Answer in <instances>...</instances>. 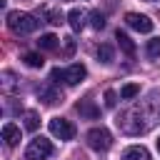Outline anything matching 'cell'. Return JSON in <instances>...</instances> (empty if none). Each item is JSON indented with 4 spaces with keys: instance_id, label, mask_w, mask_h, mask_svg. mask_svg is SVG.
I'll return each instance as SVG.
<instances>
[{
    "instance_id": "cell-6",
    "label": "cell",
    "mask_w": 160,
    "mask_h": 160,
    "mask_svg": "<svg viewBox=\"0 0 160 160\" xmlns=\"http://www.w3.org/2000/svg\"><path fill=\"white\" fill-rule=\"evenodd\" d=\"M50 132H52L55 138H60V140H72L75 128H72V122L65 120V118H52V120H50Z\"/></svg>"
},
{
    "instance_id": "cell-14",
    "label": "cell",
    "mask_w": 160,
    "mask_h": 160,
    "mask_svg": "<svg viewBox=\"0 0 160 160\" xmlns=\"http://www.w3.org/2000/svg\"><path fill=\"white\" fill-rule=\"evenodd\" d=\"M115 40H118V45L122 48V52H125V55H135V42H132L125 32H120V30H118V32H115Z\"/></svg>"
},
{
    "instance_id": "cell-20",
    "label": "cell",
    "mask_w": 160,
    "mask_h": 160,
    "mask_svg": "<svg viewBox=\"0 0 160 160\" xmlns=\"http://www.w3.org/2000/svg\"><path fill=\"white\" fill-rule=\"evenodd\" d=\"M138 92H140V85L130 82V85H125V88L120 90V98H122V100H130V98H135Z\"/></svg>"
},
{
    "instance_id": "cell-7",
    "label": "cell",
    "mask_w": 160,
    "mask_h": 160,
    "mask_svg": "<svg viewBox=\"0 0 160 160\" xmlns=\"http://www.w3.org/2000/svg\"><path fill=\"white\" fill-rule=\"evenodd\" d=\"M125 22L132 30H138V32H152V20L145 18V15H140V12H128L125 15Z\"/></svg>"
},
{
    "instance_id": "cell-18",
    "label": "cell",
    "mask_w": 160,
    "mask_h": 160,
    "mask_svg": "<svg viewBox=\"0 0 160 160\" xmlns=\"http://www.w3.org/2000/svg\"><path fill=\"white\" fill-rule=\"evenodd\" d=\"M98 60L105 62V65L112 62V48H110V45H100V48H98Z\"/></svg>"
},
{
    "instance_id": "cell-4",
    "label": "cell",
    "mask_w": 160,
    "mask_h": 160,
    "mask_svg": "<svg viewBox=\"0 0 160 160\" xmlns=\"http://www.w3.org/2000/svg\"><path fill=\"white\" fill-rule=\"evenodd\" d=\"M50 155H52V142L45 138H35L25 150V160H48Z\"/></svg>"
},
{
    "instance_id": "cell-1",
    "label": "cell",
    "mask_w": 160,
    "mask_h": 160,
    "mask_svg": "<svg viewBox=\"0 0 160 160\" xmlns=\"http://www.w3.org/2000/svg\"><path fill=\"white\" fill-rule=\"evenodd\" d=\"M158 118H160V105L152 98V102H142V105H135L128 112H122L118 118V125L128 135H140V132H148Z\"/></svg>"
},
{
    "instance_id": "cell-9",
    "label": "cell",
    "mask_w": 160,
    "mask_h": 160,
    "mask_svg": "<svg viewBox=\"0 0 160 160\" xmlns=\"http://www.w3.org/2000/svg\"><path fill=\"white\" fill-rule=\"evenodd\" d=\"M85 10H80V8H72L70 12H68V22H70V28L78 32V30H82L85 28Z\"/></svg>"
},
{
    "instance_id": "cell-15",
    "label": "cell",
    "mask_w": 160,
    "mask_h": 160,
    "mask_svg": "<svg viewBox=\"0 0 160 160\" xmlns=\"http://www.w3.org/2000/svg\"><path fill=\"white\" fill-rule=\"evenodd\" d=\"M38 45H40L42 50H55V48H58V38H55L52 32H45V35H40Z\"/></svg>"
},
{
    "instance_id": "cell-10",
    "label": "cell",
    "mask_w": 160,
    "mask_h": 160,
    "mask_svg": "<svg viewBox=\"0 0 160 160\" xmlns=\"http://www.w3.org/2000/svg\"><path fill=\"white\" fill-rule=\"evenodd\" d=\"M38 98H42L48 105H55L58 100H62V95H60L55 88H50V85H40V88H38Z\"/></svg>"
},
{
    "instance_id": "cell-5",
    "label": "cell",
    "mask_w": 160,
    "mask_h": 160,
    "mask_svg": "<svg viewBox=\"0 0 160 160\" xmlns=\"http://www.w3.org/2000/svg\"><path fill=\"white\" fill-rule=\"evenodd\" d=\"M88 145L92 148V150H108L110 145H112V135H110V130H105V128H92V130H88Z\"/></svg>"
},
{
    "instance_id": "cell-22",
    "label": "cell",
    "mask_w": 160,
    "mask_h": 160,
    "mask_svg": "<svg viewBox=\"0 0 160 160\" xmlns=\"http://www.w3.org/2000/svg\"><path fill=\"white\" fill-rule=\"evenodd\" d=\"M2 88H5V90H15V75H12L10 70L2 72Z\"/></svg>"
},
{
    "instance_id": "cell-17",
    "label": "cell",
    "mask_w": 160,
    "mask_h": 160,
    "mask_svg": "<svg viewBox=\"0 0 160 160\" xmlns=\"http://www.w3.org/2000/svg\"><path fill=\"white\" fill-rule=\"evenodd\" d=\"M88 18H90V25H92L95 30H102V28H105V15H102L100 10H92Z\"/></svg>"
},
{
    "instance_id": "cell-25",
    "label": "cell",
    "mask_w": 160,
    "mask_h": 160,
    "mask_svg": "<svg viewBox=\"0 0 160 160\" xmlns=\"http://www.w3.org/2000/svg\"><path fill=\"white\" fill-rule=\"evenodd\" d=\"M158 150H160V138H158Z\"/></svg>"
},
{
    "instance_id": "cell-11",
    "label": "cell",
    "mask_w": 160,
    "mask_h": 160,
    "mask_svg": "<svg viewBox=\"0 0 160 160\" xmlns=\"http://www.w3.org/2000/svg\"><path fill=\"white\" fill-rule=\"evenodd\" d=\"M75 110H78L82 118H88V120H95V118L100 115V108H95L90 100H80V102L75 105Z\"/></svg>"
},
{
    "instance_id": "cell-8",
    "label": "cell",
    "mask_w": 160,
    "mask_h": 160,
    "mask_svg": "<svg viewBox=\"0 0 160 160\" xmlns=\"http://www.w3.org/2000/svg\"><path fill=\"white\" fill-rule=\"evenodd\" d=\"M2 140H5L8 148L18 145V142H20V128L12 125V122H5V125H2Z\"/></svg>"
},
{
    "instance_id": "cell-2",
    "label": "cell",
    "mask_w": 160,
    "mask_h": 160,
    "mask_svg": "<svg viewBox=\"0 0 160 160\" xmlns=\"http://www.w3.org/2000/svg\"><path fill=\"white\" fill-rule=\"evenodd\" d=\"M8 28H10L15 35H30V32H35L38 20H35L30 12L12 10V12H8Z\"/></svg>"
},
{
    "instance_id": "cell-26",
    "label": "cell",
    "mask_w": 160,
    "mask_h": 160,
    "mask_svg": "<svg viewBox=\"0 0 160 160\" xmlns=\"http://www.w3.org/2000/svg\"><path fill=\"white\" fill-rule=\"evenodd\" d=\"M148 2H158V0H148Z\"/></svg>"
},
{
    "instance_id": "cell-21",
    "label": "cell",
    "mask_w": 160,
    "mask_h": 160,
    "mask_svg": "<svg viewBox=\"0 0 160 160\" xmlns=\"http://www.w3.org/2000/svg\"><path fill=\"white\" fill-rule=\"evenodd\" d=\"M145 52H148L150 58H160V38H152V40H148V48H145Z\"/></svg>"
},
{
    "instance_id": "cell-12",
    "label": "cell",
    "mask_w": 160,
    "mask_h": 160,
    "mask_svg": "<svg viewBox=\"0 0 160 160\" xmlns=\"http://www.w3.org/2000/svg\"><path fill=\"white\" fill-rule=\"evenodd\" d=\"M122 160H150V152L142 145H132L122 152Z\"/></svg>"
},
{
    "instance_id": "cell-23",
    "label": "cell",
    "mask_w": 160,
    "mask_h": 160,
    "mask_svg": "<svg viewBox=\"0 0 160 160\" xmlns=\"http://www.w3.org/2000/svg\"><path fill=\"white\" fill-rule=\"evenodd\" d=\"M118 105V95L115 90H105V108H115Z\"/></svg>"
},
{
    "instance_id": "cell-3",
    "label": "cell",
    "mask_w": 160,
    "mask_h": 160,
    "mask_svg": "<svg viewBox=\"0 0 160 160\" xmlns=\"http://www.w3.org/2000/svg\"><path fill=\"white\" fill-rule=\"evenodd\" d=\"M85 75H88V70H85V65L82 62H75V65H70V68H52V72H50V80L52 82H65V85H78L80 80H85Z\"/></svg>"
},
{
    "instance_id": "cell-19",
    "label": "cell",
    "mask_w": 160,
    "mask_h": 160,
    "mask_svg": "<svg viewBox=\"0 0 160 160\" xmlns=\"http://www.w3.org/2000/svg\"><path fill=\"white\" fill-rule=\"evenodd\" d=\"M22 60H25V65H30V68H42V62H45L38 52H25V58H22Z\"/></svg>"
},
{
    "instance_id": "cell-24",
    "label": "cell",
    "mask_w": 160,
    "mask_h": 160,
    "mask_svg": "<svg viewBox=\"0 0 160 160\" xmlns=\"http://www.w3.org/2000/svg\"><path fill=\"white\" fill-rule=\"evenodd\" d=\"M72 48H75V42L68 38V42H65V50H68V52H72Z\"/></svg>"
},
{
    "instance_id": "cell-13",
    "label": "cell",
    "mask_w": 160,
    "mask_h": 160,
    "mask_svg": "<svg viewBox=\"0 0 160 160\" xmlns=\"http://www.w3.org/2000/svg\"><path fill=\"white\" fill-rule=\"evenodd\" d=\"M40 12H42V18H45L50 25H60V22H62V12H60V10H55V8L42 5V8H40Z\"/></svg>"
},
{
    "instance_id": "cell-16",
    "label": "cell",
    "mask_w": 160,
    "mask_h": 160,
    "mask_svg": "<svg viewBox=\"0 0 160 160\" xmlns=\"http://www.w3.org/2000/svg\"><path fill=\"white\" fill-rule=\"evenodd\" d=\"M38 125H40V118H38V112L28 110V112H25V130L35 132V130H38Z\"/></svg>"
}]
</instances>
